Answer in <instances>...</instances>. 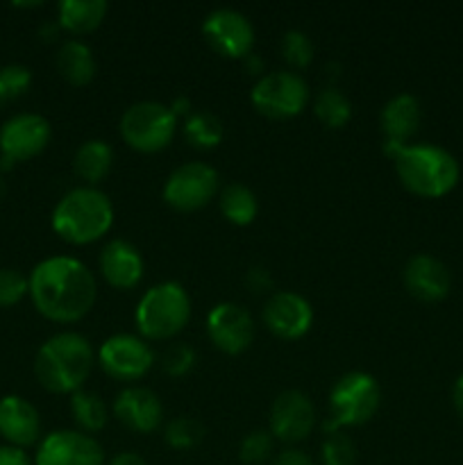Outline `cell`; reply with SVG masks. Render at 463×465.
<instances>
[{
  "label": "cell",
  "instance_id": "d590c367",
  "mask_svg": "<svg viewBox=\"0 0 463 465\" xmlns=\"http://www.w3.org/2000/svg\"><path fill=\"white\" fill-rule=\"evenodd\" d=\"M0 465H34L25 450L14 448V445H0Z\"/></svg>",
  "mask_w": 463,
  "mask_h": 465
},
{
  "label": "cell",
  "instance_id": "7bdbcfd3",
  "mask_svg": "<svg viewBox=\"0 0 463 465\" xmlns=\"http://www.w3.org/2000/svg\"><path fill=\"white\" fill-rule=\"evenodd\" d=\"M5 191H7V189H5V182H3V177H0V198L5 195Z\"/></svg>",
  "mask_w": 463,
  "mask_h": 465
},
{
  "label": "cell",
  "instance_id": "b9f144b4",
  "mask_svg": "<svg viewBox=\"0 0 463 465\" xmlns=\"http://www.w3.org/2000/svg\"><path fill=\"white\" fill-rule=\"evenodd\" d=\"M243 59H245V66H248V71L252 73V75H257V73H261V68H263V62H261V59L257 57V54H252V53H250V54H245Z\"/></svg>",
  "mask_w": 463,
  "mask_h": 465
},
{
  "label": "cell",
  "instance_id": "277c9868",
  "mask_svg": "<svg viewBox=\"0 0 463 465\" xmlns=\"http://www.w3.org/2000/svg\"><path fill=\"white\" fill-rule=\"evenodd\" d=\"M399 182L420 198H440L457 186L458 162L434 143H409L393 157Z\"/></svg>",
  "mask_w": 463,
  "mask_h": 465
},
{
  "label": "cell",
  "instance_id": "836d02e7",
  "mask_svg": "<svg viewBox=\"0 0 463 465\" xmlns=\"http://www.w3.org/2000/svg\"><path fill=\"white\" fill-rule=\"evenodd\" d=\"M195 350L189 343H171L162 354V368L171 377H184L195 366Z\"/></svg>",
  "mask_w": 463,
  "mask_h": 465
},
{
  "label": "cell",
  "instance_id": "2e32d148",
  "mask_svg": "<svg viewBox=\"0 0 463 465\" xmlns=\"http://www.w3.org/2000/svg\"><path fill=\"white\" fill-rule=\"evenodd\" d=\"M207 334L218 350L241 354L254 339V321L243 304L221 302L207 313Z\"/></svg>",
  "mask_w": 463,
  "mask_h": 465
},
{
  "label": "cell",
  "instance_id": "ab89813d",
  "mask_svg": "<svg viewBox=\"0 0 463 465\" xmlns=\"http://www.w3.org/2000/svg\"><path fill=\"white\" fill-rule=\"evenodd\" d=\"M452 402H454V409H457L458 416L463 418V375H458L457 381H454Z\"/></svg>",
  "mask_w": 463,
  "mask_h": 465
},
{
  "label": "cell",
  "instance_id": "ba28073f",
  "mask_svg": "<svg viewBox=\"0 0 463 465\" xmlns=\"http://www.w3.org/2000/svg\"><path fill=\"white\" fill-rule=\"evenodd\" d=\"M254 107L271 118H293L309 100V84L293 71L263 73L250 91Z\"/></svg>",
  "mask_w": 463,
  "mask_h": 465
},
{
  "label": "cell",
  "instance_id": "8d00e7d4",
  "mask_svg": "<svg viewBox=\"0 0 463 465\" xmlns=\"http://www.w3.org/2000/svg\"><path fill=\"white\" fill-rule=\"evenodd\" d=\"M272 465H313V461L309 459V454L302 452V450L289 448V450H284V452L277 454L275 463Z\"/></svg>",
  "mask_w": 463,
  "mask_h": 465
},
{
  "label": "cell",
  "instance_id": "60d3db41",
  "mask_svg": "<svg viewBox=\"0 0 463 465\" xmlns=\"http://www.w3.org/2000/svg\"><path fill=\"white\" fill-rule=\"evenodd\" d=\"M248 280L252 282L254 289H263L266 284H271V275L266 271H259V268H252L248 275Z\"/></svg>",
  "mask_w": 463,
  "mask_h": 465
},
{
  "label": "cell",
  "instance_id": "f1b7e54d",
  "mask_svg": "<svg viewBox=\"0 0 463 465\" xmlns=\"http://www.w3.org/2000/svg\"><path fill=\"white\" fill-rule=\"evenodd\" d=\"M163 436H166V443L172 450H191L200 445V440L204 439V427L195 418L180 416L168 422Z\"/></svg>",
  "mask_w": 463,
  "mask_h": 465
},
{
  "label": "cell",
  "instance_id": "52a82bcc",
  "mask_svg": "<svg viewBox=\"0 0 463 465\" xmlns=\"http://www.w3.org/2000/svg\"><path fill=\"white\" fill-rule=\"evenodd\" d=\"M177 116L168 104L159 100L132 103L121 116V136L130 148L139 153H159L172 141Z\"/></svg>",
  "mask_w": 463,
  "mask_h": 465
},
{
  "label": "cell",
  "instance_id": "ac0fdd59",
  "mask_svg": "<svg viewBox=\"0 0 463 465\" xmlns=\"http://www.w3.org/2000/svg\"><path fill=\"white\" fill-rule=\"evenodd\" d=\"M113 416L127 430L150 434V431L162 425V400L150 389H143V386H125L113 398Z\"/></svg>",
  "mask_w": 463,
  "mask_h": 465
},
{
  "label": "cell",
  "instance_id": "d6986e66",
  "mask_svg": "<svg viewBox=\"0 0 463 465\" xmlns=\"http://www.w3.org/2000/svg\"><path fill=\"white\" fill-rule=\"evenodd\" d=\"M402 280L409 293L422 302H438L449 293V286H452L448 266L431 254H413L404 263Z\"/></svg>",
  "mask_w": 463,
  "mask_h": 465
},
{
  "label": "cell",
  "instance_id": "9a60e30c",
  "mask_svg": "<svg viewBox=\"0 0 463 465\" xmlns=\"http://www.w3.org/2000/svg\"><path fill=\"white\" fill-rule=\"evenodd\" d=\"M263 322L275 336L286 341L302 339L313 325V307L295 291H277L263 304Z\"/></svg>",
  "mask_w": 463,
  "mask_h": 465
},
{
  "label": "cell",
  "instance_id": "30bf717a",
  "mask_svg": "<svg viewBox=\"0 0 463 465\" xmlns=\"http://www.w3.org/2000/svg\"><path fill=\"white\" fill-rule=\"evenodd\" d=\"M98 363L109 377L118 381H136L154 363V352L148 341L136 334H113L100 345Z\"/></svg>",
  "mask_w": 463,
  "mask_h": 465
},
{
  "label": "cell",
  "instance_id": "e575fe53",
  "mask_svg": "<svg viewBox=\"0 0 463 465\" xmlns=\"http://www.w3.org/2000/svg\"><path fill=\"white\" fill-rule=\"evenodd\" d=\"M30 293V282L16 268H0V307H14Z\"/></svg>",
  "mask_w": 463,
  "mask_h": 465
},
{
  "label": "cell",
  "instance_id": "6da1fadb",
  "mask_svg": "<svg viewBox=\"0 0 463 465\" xmlns=\"http://www.w3.org/2000/svg\"><path fill=\"white\" fill-rule=\"evenodd\" d=\"M36 312L53 322H77L91 312L98 295L94 272L68 254L48 257L27 277Z\"/></svg>",
  "mask_w": 463,
  "mask_h": 465
},
{
  "label": "cell",
  "instance_id": "f35d334b",
  "mask_svg": "<svg viewBox=\"0 0 463 465\" xmlns=\"http://www.w3.org/2000/svg\"><path fill=\"white\" fill-rule=\"evenodd\" d=\"M107 465H148L145 459L136 452H121L112 459Z\"/></svg>",
  "mask_w": 463,
  "mask_h": 465
},
{
  "label": "cell",
  "instance_id": "7402d4cb",
  "mask_svg": "<svg viewBox=\"0 0 463 465\" xmlns=\"http://www.w3.org/2000/svg\"><path fill=\"white\" fill-rule=\"evenodd\" d=\"M57 71L71 84L82 86L94 80L95 75V57L94 50L86 41L68 39L57 50Z\"/></svg>",
  "mask_w": 463,
  "mask_h": 465
},
{
  "label": "cell",
  "instance_id": "cb8c5ba5",
  "mask_svg": "<svg viewBox=\"0 0 463 465\" xmlns=\"http://www.w3.org/2000/svg\"><path fill=\"white\" fill-rule=\"evenodd\" d=\"M112 163L113 150L103 139H89L80 143L75 157H73V168H75L77 177L89 186L98 184L103 177H107V173L112 171Z\"/></svg>",
  "mask_w": 463,
  "mask_h": 465
},
{
  "label": "cell",
  "instance_id": "74e56055",
  "mask_svg": "<svg viewBox=\"0 0 463 465\" xmlns=\"http://www.w3.org/2000/svg\"><path fill=\"white\" fill-rule=\"evenodd\" d=\"M168 107L172 109V114H175L177 118H180V116L189 118L191 114H193V104H191V100L186 98V95H177V98L172 100V103L168 104Z\"/></svg>",
  "mask_w": 463,
  "mask_h": 465
},
{
  "label": "cell",
  "instance_id": "4fadbf2b",
  "mask_svg": "<svg viewBox=\"0 0 463 465\" xmlns=\"http://www.w3.org/2000/svg\"><path fill=\"white\" fill-rule=\"evenodd\" d=\"M34 465H104V450L84 431L57 430L39 443Z\"/></svg>",
  "mask_w": 463,
  "mask_h": 465
},
{
  "label": "cell",
  "instance_id": "f546056e",
  "mask_svg": "<svg viewBox=\"0 0 463 465\" xmlns=\"http://www.w3.org/2000/svg\"><path fill=\"white\" fill-rule=\"evenodd\" d=\"M30 82L32 73L23 64H7L0 68V107L25 94Z\"/></svg>",
  "mask_w": 463,
  "mask_h": 465
},
{
  "label": "cell",
  "instance_id": "3957f363",
  "mask_svg": "<svg viewBox=\"0 0 463 465\" xmlns=\"http://www.w3.org/2000/svg\"><path fill=\"white\" fill-rule=\"evenodd\" d=\"M113 223V204L104 191L95 186H75L59 198L53 209V230L75 245L94 243L109 232Z\"/></svg>",
  "mask_w": 463,
  "mask_h": 465
},
{
  "label": "cell",
  "instance_id": "4316f807",
  "mask_svg": "<svg viewBox=\"0 0 463 465\" xmlns=\"http://www.w3.org/2000/svg\"><path fill=\"white\" fill-rule=\"evenodd\" d=\"M313 114H316V118L322 125L339 130V127H343L352 118V103H350V98L339 86L330 84L316 94Z\"/></svg>",
  "mask_w": 463,
  "mask_h": 465
},
{
  "label": "cell",
  "instance_id": "44dd1931",
  "mask_svg": "<svg viewBox=\"0 0 463 465\" xmlns=\"http://www.w3.org/2000/svg\"><path fill=\"white\" fill-rule=\"evenodd\" d=\"M0 436L14 448H30L41 436L39 411L21 395L0 400Z\"/></svg>",
  "mask_w": 463,
  "mask_h": 465
},
{
  "label": "cell",
  "instance_id": "5b68a950",
  "mask_svg": "<svg viewBox=\"0 0 463 465\" xmlns=\"http://www.w3.org/2000/svg\"><path fill=\"white\" fill-rule=\"evenodd\" d=\"M191 318V295L180 282H162L141 295L134 322L141 336L166 341L180 334Z\"/></svg>",
  "mask_w": 463,
  "mask_h": 465
},
{
  "label": "cell",
  "instance_id": "8992f818",
  "mask_svg": "<svg viewBox=\"0 0 463 465\" xmlns=\"http://www.w3.org/2000/svg\"><path fill=\"white\" fill-rule=\"evenodd\" d=\"M381 402V389L370 372L352 371L336 380L330 391V422L340 427H357L370 420Z\"/></svg>",
  "mask_w": 463,
  "mask_h": 465
},
{
  "label": "cell",
  "instance_id": "9c48e42d",
  "mask_svg": "<svg viewBox=\"0 0 463 465\" xmlns=\"http://www.w3.org/2000/svg\"><path fill=\"white\" fill-rule=\"evenodd\" d=\"M218 191V171L207 162H184L163 182V200L177 212L204 207Z\"/></svg>",
  "mask_w": 463,
  "mask_h": 465
},
{
  "label": "cell",
  "instance_id": "d6a6232c",
  "mask_svg": "<svg viewBox=\"0 0 463 465\" xmlns=\"http://www.w3.org/2000/svg\"><path fill=\"white\" fill-rule=\"evenodd\" d=\"M320 459L322 465H354L357 463V448L350 436L334 431L322 440Z\"/></svg>",
  "mask_w": 463,
  "mask_h": 465
},
{
  "label": "cell",
  "instance_id": "4dcf8cb0",
  "mask_svg": "<svg viewBox=\"0 0 463 465\" xmlns=\"http://www.w3.org/2000/svg\"><path fill=\"white\" fill-rule=\"evenodd\" d=\"M272 454V434L268 430H254L243 436L239 445V459L245 465H261Z\"/></svg>",
  "mask_w": 463,
  "mask_h": 465
},
{
  "label": "cell",
  "instance_id": "484cf974",
  "mask_svg": "<svg viewBox=\"0 0 463 465\" xmlns=\"http://www.w3.org/2000/svg\"><path fill=\"white\" fill-rule=\"evenodd\" d=\"M71 413L75 418L77 427L84 434H95V431L103 430L109 420V411L104 400L100 398L94 391H75L71 395Z\"/></svg>",
  "mask_w": 463,
  "mask_h": 465
},
{
  "label": "cell",
  "instance_id": "7c38bea8",
  "mask_svg": "<svg viewBox=\"0 0 463 465\" xmlns=\"http://www.w3.org/2000/svg\"><path fill=\"white\" fill-rule=\"evenodd\" d=\"M202 35L225 57H245L254 44L252 21L234 7L212 9L202 21Z\"/></svg>",
  "mask_w": 463,
  "mask_h": 465
},
{
  "label": "cell",
  "instance_id": "ffe728a7",
  "mask_svg": "<svg viewBox=\"0 0 463 465\" xmlns=\"http://www.w3.org/2000/svg\"><path fill=\"white\" fill-rule=\"evenodd\" d=\"M100 275L113 289H134L143 280V257L139 248L125 239H112L98 254Z\"/></svg>",
  "mask_w": 463,
  "mask_h": 465
},
{
  "label": "cell",
  "instance_id": "e0dca14e",
  "mask_svg": "<svg viewBox=\"0 0 463 465\" xmlns=\"http://www.w3.org/2000/svg\"><path fill=\"white\" fill-rule=\"evenodd\" d=\"M422 109L420 103L413 94H398L384 104L381 109V130H384V153L390 159L409 145V139L416 134L418 125H420Z\"/></svg>",
  "mask_w": 463,
  "mask_h": 465
},
{
  "label": "cell",
  "instance_id": "7a4b0ae2",
  "mask_svg": "<svg viewBox=\"0 0 463 465\" xmlns=\"http://www.w3.org/2000/svg\"><path fill=\"white\" fill-rule=\"evenodd\" d=\"M94 348L77 331H59L50 336L34 357V375L50 393H75L94 368Z\"/></svg>",
  "mask_w": 463,
  "mask_h": 465
},
{
  "label": "cell",
  "instance_id": "83f0119b",
  "mask_svg": "<svg viewBox=\"0 0 463 465\" xmlns=\"http://www.w3.org/2000/svg\"><path fill=\"white\" fill-rule=\"evenodd\" d=\"M222 134H225V127L213 112L198 109L184 123V136L189 139V143L198 145V148H216L222 141Z\"/></svg>",
  "mask_w": 463,
  "mask_h": 465
},
{
  "label": "cell",
  "instance_id": "5bb4252c",
  "mask_svg": "<svg viewBox=\"0 0 463 465\" xmlns=\"http://www.w3.org/2000/svg\"><path fill=\"white\" fill-rule=\"evenodd\" d=\"M316 425V409L302 391H281L271 409V434L281 443H300Z\"/></svg>",
  "mask_w": 463,
  "mask_h": 465
},
{
  "label": "cell",
  "instance_id": "603a6c76",
  "mask_svg": "<svg viewBox=\"0 0 463 465\" xmlns=\"http://www.w3.org/2000/svg\"><path fill=\"white\" fill-rule=\"evenodd\" d=\"M107 9V0H62L57 7V21L73 35H84L104 21Z\"/></svg>",
  "mask_w": 463,
  "mask_h": 465
},
{
  "label": "cell",
  "instance_id": "d4e9b609",
  "mask_svg": "<svg viewBox=\"0 0 463 465\" xmlns=\"http://www.w3.org/2000/svg\"><path fill=\"white\" fill-rule=\"evenodd\" d=\"M218 207H221L222 216L234 225H250L257 218L259 200L250 186L241 184V182H230L218 195Z\"/></svg>",
  "mask_w": 463,
  "mask_h": 465
},
{
  "label": "cell",
  "instance_id": "1f68e13d",
  "mask_svg": "<svg viewBox=\"0 0 463 465\" xmlns=\"http://www.w3.org/2000/svg\"><path fill=\"white\" fill-rule=\"evenodd\" d=\"M281 54L295 68L307 66L313 59V41L302 30H286L281 36Z\"/></svg>",
  "mask_w": 463,
  "mask_h": 465
},
{
  "label": "cell",
  "instance_id": "8fae6325",
  "mask_svg": "<svg viewBox=\"0 0 463 465\" xmlns=\"http://www.w3.org/2000/svg\"><path fill=\"white\" fill-rule=\"evenodd\" d=\"M53 127L41 114H16L0 127V154L5 166L36 157L48 145Z\"/></svg>",
  "mask_w": 463,
  "mask_h": 465
}]
</instances>
